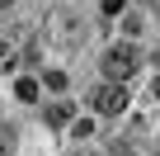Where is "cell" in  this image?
Here are the masks:
<instances>
[{"instance_id": "6da1fadb", "label": "cell", "mask_w": 160, "mask_h": 156, "mask_svg": "<svg viewBox=\"0 0 160 156\" xmlns=\"http://www.w3.org/2000/svg\"><path fill=\"white\" fill-rule=\"evenodd\" d=\"M137 66H141V52H137L132 43H118V47H108V52H104V76H108V81H118V85H127V81H132Z\"/></svg>"}, {"instance_id": "7a4b0ae2", "label": "cell", "mask_w": 160, "mask_h": 156, "mask_svg": "<svg viewBox=\"0 0 160 156\" xmlns=\"http://www.w3.org/2000/svg\"><path fill=\"white\" fill-rule=\"evenodd\" d=\"M47 33H52V43L71 47V43L80 38V19H75L66 5H57V10H47Z\"/></svg>"}, {"instance_id": "3957f363", "label": "cell", "mask_w": 160, "mask_h": 156, "mask_svg": "<svg viewBox=\"0 0 160 156\" xmlns=\"http://www.w3.org/2000/svg\"><path fill=\"white\" fill-rule=\"evenodd\" d=\"M28 33H33V29H10L5 38H0V71H14V66L24 62V47L33 43Z\"/></svg>"}, {"instance_id": "277c9868", "label": "cell", "mask_w": 160, "mask_h": 156, "mask_svg": "<svg viewBox=\"0 0 160 156\" xmlns=\"http://www.w3.org/2000/svg\"><path fill=\"white\" fill-rule=\"evenodd\" d=\"M94 109H99L104 118H113V114H122V109H127V85H118V81H108L104 90H94Z\"/></svg>"}, {"instance_id": "5b68a950", "label": "cell", "mask_w": 160, "mask_h": 156, "mask_svg": "<svg viewBox=\"0 0 160 156\" xmlns=\"http://www.w3.org/2000/svg\"><path fill=\"white\" fill-rule=\"evenodd\" d=\"M14 95H19L24 104H33V100H38V81H33V76H24V81L14 85Z\"/></svg>"}, {"instance_id": "8992f818", "label": "cell", "mask_w": 160, "mask_h": 156, "mask_svg": "<svg viewBox=\"0 0 160 156\" xmlns=\"http://www.w3.org/2000/svg\"><path fill=\"white\" fill-rule=\"evenodd\" d=\"M14 142H19L14 128H0V156H14Z\"/></svg>"}, {"instance_id": "52a82bcc", "label": "cell", "mask_w": 160, "mask_h": 156, "mask_svg": "<svg viewBox=\"0 0 160 156\" xmlns=\"http://www.w3.org/2000/svg\"><path fill=\"white\" fill-rule=\"evenodd\" d=\"M47 118H52L57 128H61V123H71V104H66V100H61V104H52V109H47Z\"/></svg>"}, {"instance_id": "ba28073f", "label": "cell", "mask_w": 160, "mask_h": 156, "mask_svg": "<svg viewBox=\"0 0 160 156\" xmlns=\"http://www.w3.org/2000/svg\"><path fill=\"white\" fill-rule=\"evenodd\" d=\"M42 81H47L52 90H66V71H42Z\"/></svg>"}, {"instance_id": "9c48e42d", "label": "cell", "mask_w": 160, "mask_h": 156, "mask_svg": "<svg viewBox=\"0 0 160 156\" xmlns=\"http://www.w3.org/2000/svg\"><path fill=\"white\" fill-rule=\"evenodd\" d=\"M127 10V0H104V14H122Z\"/></svg>"}, {"instance_id": "30bf717a", "label": "cell", "mask_w": 160, "mask_h": 156, "mask_svg": "<svg viewBox=\"0 0 160 156\" xmlns=\"http://www.w3.org/2000/svg\"><path fill=\"white\" fill-rule=\"evenodd\" d=\"M108 156H132V151H127V147H113V151H108Z\"/></svg>"}, {"instance_id": "8fae6325", "label": "cell", "mask_w": 160, "mask_h": 156, "mask_svg": "<svg viewBox=\"0 0 160 156\" xmlns=\"http://www.w3.org/2000/svg\"><path fill=\"white\" fill-rule=\"evenodd\" d=\"M10 5H14V0H0V10H10Z\"/></svg>"}, {"instance_id": "7c38bea8", "label": "cell", "mask_w": 160, "mask_h": 156, "mask_svg": "<svg viewBox=\"0 0 160 156\" xmlns=\"http://www.w3.org/2000/svg\"><path fill=\"white\" fill-rule=\"evenodd\" d=\"M75 156H90V151H75Z\"/></svg>"}, {"instance_id": "4fadbf2b", "label": "cell", "mask_w": 160, "mask_h": 156, "mask_svg": "<svg viewBox=\"0 0 160 156\" xmlns=\"http://www.w3.org/2000/svg\"><path fill=\"white\" fill-rule=\"evenodd\" d=\"M155 95H160V81H155Z\"/></svg>"}]
</instances>
